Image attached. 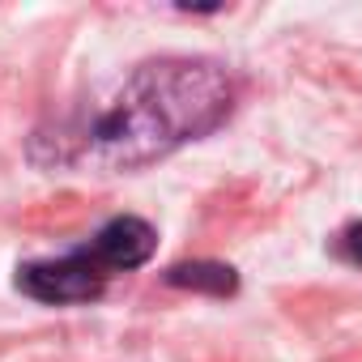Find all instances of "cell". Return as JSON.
Returning <instances> with one entry per match:
<instances>
[{
  "label": "cell",
  "instance_id": "cell-2",
  "mask_svg": "<svg viewBox=\"0 0 362 362\" xmlns=\"http://www.w3.org/2000/svg\"><path fill=\"white\" fill-rule=\"evenodd\" d=\"M107 281H111V273L94 256L90 243L60 256V260H30V264L18 269V290L39 298V303H56V307L90 303V298H98L107 290Z\"/></svg>",
  "mask_w": 362,
  "mask_h": 362
},
{
  "label": "cell",
  "instance_id": "cell-1",
  "mask_svg": "<svg viewBox=\"0 0 362 362\" xmlns=\"http://www.w3.org/2000/svg\"><path fill=\"white\" fill-rule=\"evenodd\" d=\"M235 107V81L214 60H145L124 86L56 132H35L30 158L39 166H69L86 175L141 170L179 145L209 136Z\"/></svg>",
  "mask_w": 362,
  "mask_h": 362
},
{
  "label": "cell",
  "instance_id": "cell-4",
  "mask_svg": "<svg viewBox=\"0 0 362 362\" xmlns=\"http://www.w3.org/2000/svg\"><path fill=\"white\" fill-rule=\"evenodd\" d=\"M166 286H179V290H205V294H235L239 290V277L230 264H214V260H192V264H175L166 269Z\"/></svg>",
  "mask_w": 362,
  "mask_h": 362
},
{
  "label": "cell",
  "instance_id": "cell-5",
  "mask_svg": "<svg viewBox=\"0 0 362 362\" xmlns=\"http://www.w3.org/2000/svg\"><path fill=\"white\" fill-rule=\"evenodd\" d=\"M337 256L362 269V222H354V226H345V230L337 235Z\"/></svg>",
  "mask_w": 362,
  "mask_h": 362
},
{
  "label": "cell",
  "instance_id": "cell-3",
  "mask_svg": "<svg viewBox=\"0 0 362 362\" xmlns=\"http://www.w3.org/2000/svg\"><path fill=\"white\" fill-rule=\"evenodd\" d=\"M94 256L107 264V273H128V269H141L153 247H158V230L145 222V218H111L94 239H90Z\"/></svg>",
  "mask_w": 362,
  "mask_h": 362
}]
</instances>
